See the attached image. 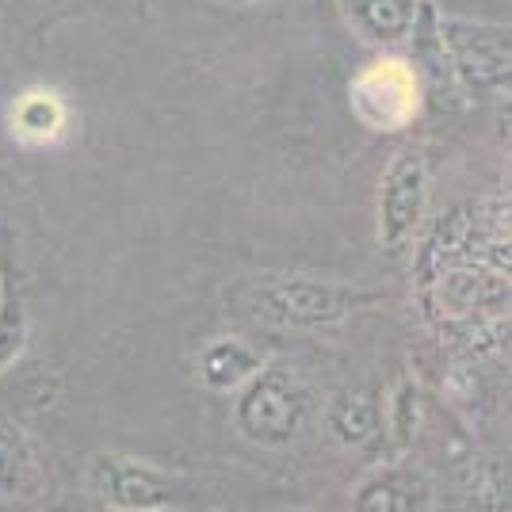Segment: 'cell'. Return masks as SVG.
I'll use <instances>...</instances> for the list:
<instances>
[{
    "label": "cell",
    "mask_w": 512,
    "mask_h": 512,
    "mask_svg": "<svg viewBox=\"0 0 512 512\" xmlns=\"http://www.w3.org/2000/svg\"><path fill=\"white\" fill-rule=\"evenodd\" d=\"M27 310H23V299L12 283V268H8V256L0 249V379L12 371V363L23 356L27 348Z\"/></svg>",
    "instance_id": "obj_13"
},
{
    "label": "cell",
    "mask_w": 512,
    "mask_h": 512,
    "mask_svg": "<svg viewBox=\"0 0 512 512\" xmlns=\"http://www.w3.org/2000/svg\"><path fill=\"white\" fill-rule=\"evenodd\" d=\"M46 512H92V509H88L81 497H54V501L46 505Z\"/></svg>",
    "instance_id": "obj_16"
},
{
    "label": "cell",
    "mask_w": 512,
    "mask_h": 512,
    "mask_svg": "<svg viewBox=\"0 0 512 512\" xmlns=\"http://www.w3.org/2000/svg\"><path fill=\"white\" fill-rule=\"evenodd\" d=\"M428 211V165L425 153L406 146L398 150L379 180V214H375V237L390 260H402L421 234Z\"/></svg>",
    "instance_id": "obj_5"
},
{
    "label": "cell",
    "mask_w": 512,
    "mask_h": 512,
    "mask_svg": "<svg viewBox=\"0 0 512 512\" xmlns=\"http://www.w3.org/2000/svg\"><path fill=\"white\" fill-rule=\"evenodd\" d=\"M314 394L291 363H264L249 383L237 390L234 425L260 448H287L299 440L310 421Z\"/></svg>",
    "instance_id": "obj_2"
},
{
    "label": "cell",
    "mask_w": 512,
    "mask_h": 512,
    "mask_svg": "<svg viewBox=\"0 0 512 512\" xmlns=\"http://www.w3.org/2000/svg\"><path fill=\"white\" fill-rule=\"evenodd\" d=\"M417 428H421V386L413 379H402L386 398L383 432L390 436L394 451H409L413 440H417Z\"/></svg>",
    "instance_id": "obj_14"
},
{
    "label": "cell",
    "mask_w": 512,
    "mask_h": 512,
    "mask_svg": "<svg viewBox=\"0 0 512 512\" xmlns=\"http://www.w3.org/2000/svg\"><path fill=\"white\" fill-rule=\"evenodd\" d=\"M88 490L111 512H161L176 501L169 474L130 455H96L88 467Z\"/></svg>",
    "instance_id": "obj_6"
},
{
    "label": "cell",
    "mask_w": 512,
    "mask_h": 512,
    "mask_svg": "<svg viewBox=\"0 0 512 512\" xmlns=\"http://www.w3.org/2000/svg\"><path fill=\"white\" fill-rule=\"evenodd\" d=\"M325 428L341 448H367L383 432V409L363 390H344L325 406Z\"/></svg>",
    "instance_id": "obj_10"
},
{
    "label": "cell",
    "mask_w": 512,
    "mask_h": 512,
    "mask_svg": "<svg viewBox=\"0 0 512 512\" xmlns=\"http://www.w3.org/2000/svg\"><path fill=\"white\" fill-rule=\"evenodd\" d=\"M436 54H440V65H448V73L459 81V88H467L470 96H490V92L509 88V23L436 12Z\"/></svg>",
    "instance_id": "obj_3"
},
{
    "label": "cell",
    "mask_w": 512,
    "mask_h": 512,
    "mask_svg": "<svg viewBox=\"0 0 512 512\" xmlns=\"http://www.w3.org/2000/svg\"><path fill=\"white\" fill-rule=\"evenodd\" d=\"M8 119H12L16 138L31 142V146H43V142L62 138L65 123H69V107L54 88H27L16 96Z\"/></svg>",
    "instance_id": "obj_11"
},
{
    "label": "cell",
    "mask_w": 512,
    "mask_h": 512,
    "mask_svg": "<svg viewBox=\"0 0 512 512\" xmlns=\"http://www.w3.org/2000/svg\"><path fill=\"white\" fill-rule=\"evenodd\" d=\"M241 4H256V0H241Z\"/></svg>",
    "instance_id": "obj_17"
},
{
    "label": "cell",
    "mask_w": 512,
    "mask_h": 512,
    "mask_svg": "<svg viewBox=\"0 0 512 512\" xmlns=\"http://www.w3.org/2000/svg\"><path fill=\"white\" fill-rule=\"evenodd\" d=\"M470 509L474 512H509V482L493 459H482L470 467Z\"/></svg>",
    "instance_id": "obj_15"
},
{
    "label": "cell",
    "mask_w": 512,
    "mask_h": 512,
    "mask_svg": "<svg viewBox=\"0 0 512 512\" xmlns=\"http://www.w3.org/2000/svg\"><path fill=\"white\" fill-rule=\"evenodd\" d=\"M0 8H4V0H0Z\"/></svg>",
    "instance_id": "obj_18"
},
{
    "label": "cell",
    "mask_w": 512,
    "mask_h": 512,
    "mask_svg": "<svg viewBox=\"0 0 512 512\" xmlns=\"http://www.w3.org/2000/svg\"><path fill=\"white\" fill-rule=\"evenodd\" d=\"M39 459L16 421L0 413V493L4 497H31L39 490Z\"/></svg>",
    "instance_id": "obj_12"
},
{
    "label": "cell",
    "mask_w": 512,
    "mask_h": 512,
    "mask_svg": "<svg viewBox=\"0 0 512 512\" xmlns=\"http://www.w3.org/2000/svg\"><path fill=\"white\" fill-rule=\"evenodd\" d=\"M260 367H264V356L256 352L253 344H245L241 337H214V341L199 352L195 375H199V383L207 386V390H214V394H237Z\"/></svg>",
    "instance_id": "obj_9"
},
{
    "label": "cell",
    "mask_w": 512,
    "mask_h": 512,
    "mask_svg": "<svg viewBox=\"0 0 512 512\" xmlns=\"http://www.w3.org/2000/svg\"><path fill=\"white\" fill-rule=\"evenodd\" d=\"M421 4L425 0H337V12L363 46L394 54L409 43Z\"/></svg>",
    "instance_id": "obj_8"
},
{
    "label": "cell",
    "mask_w": 512,
    "mask_h": 512,
    "mask_svg": "<svg viewBox=\"0 0 512 512\" xmlns=\"http://www.w3.org/2000/svg\"><path fill=\"white\" fill-rule=\"evenodd\" d=\"M161 512H169V509H161Z\"/></svg>",
    "instance_id": "obj_19"
},
{
    "label": "cell",
    "mask_w": 512,
    "mask_h": 512,
    "mask_svg": "<svg viewBox=\"0 0 512 512\" xmlns=\"http://www.w3.org/2000/svg\"><path fill=\"white\" fill-rule=\"evenodd\" d=\"M432 509V482L425 470L406 463H383L367 470L356 490L348 512H428Z\"/></svg>",
    "instance_id": "obj_7"
},
{
    "label": "cell",
    "mask_w": 512,
    "mask_h": 512,
    "mask_svg": "<svg viewBox=\"0 0 512 512\" xmlns=\"http://www.w3.org/2000/svg\"><path fill=\"white\" fill-rule=\"evenodd\" d=\"M348 104L367 130L398 134V130L413 127V119L421 115V104H425L421 77L406 58L383 54V58L363 65L348 81Z\"/></svg>",
    "instance_id": "obj_4"
},
{
    "label": "cell",
    "mask_w": 512,
    "mask_h": 512,
    "mask_svg": "<svg viewBox=\"0 0 512 512\" xmlns=\"http://www.w3.org/2000/svg\"><path fill=\"white\" fill-rule=\"evenodd\" d=\"M241 314L279 329H321L383 302V291H367L337 279L314 276H260L234 291Z\"/></svg>",
    "instance_id": "obj_1"
}]
</instances>
